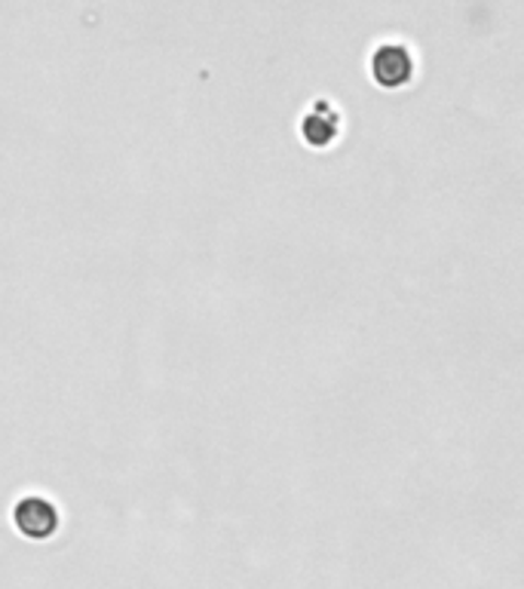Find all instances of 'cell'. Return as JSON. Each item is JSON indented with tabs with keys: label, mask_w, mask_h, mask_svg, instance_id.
Wrapping results in <instances>:
<instances>
[{
	"label": "cell",
	"mask_w": 524,
	"mask_h": 589,
	"mask_svg": "<svg viewBox=\"0 0 524 589\" xmlns=\"http://www.w3.org/2000/svg\"><path fill=\"white\" fill-rule=\"evenodd\" d=\"M371 68H374V80L381 86H401L408 83L411 71H415V62L408 56L405 47H381L371 59Z\"/></svg>",
	"instance_id": "cell-1"
},
{
	"label": "cell",
	"mask_w": 524,
	"mask_h": 589,
	"mask_svg": "<svg viewBox=\"0 0 524 589\" xmlns=\"http://www.w3.org/2000/svg\"><path fill=\"white\" fill-rule=\"evenodd\" d=\"M16 522L28 538H47V534H53V528H56V510L49 507L47 500L28 497V500L19 504Z\"/></svg>",
	"instance_id": "cell-2"
},
{
	"label": "cell",
	"mask_w": 524,
	"mask_h": 589,
	"mask_svg": "<svg viewBox=\"0 0 524 589\" xmlns=\"http://www.w3.org/2000/svg\"><path fill=\"white\" fill-rule=\"evenodd\" d=\"M323 124L325 120H319L316 114H313V117H307V124H304V136H307L313 145H325V141L335 136V124H328V126H323Z\"/></svg>",
	"instance_id": "cell-3"
}]
</instances>
